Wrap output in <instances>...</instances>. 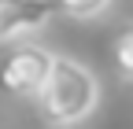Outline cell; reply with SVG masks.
Instances as JSON below:
<instances>
[{
  "label": "cell",
  "mask_w": 133,
  "mask_h": 129,
  "mask_svg": "<svg viewBox=\"0 0 133 129\" xmlns=\"http://www.w3.org/2000/svg\"><path fill=\"white\" fill-rule=\"evenodd\" d=\"M37 100H41V111L52 125H74V122H85L96 111L100 81L85 63L56 55V67H52V74H48Z\"/></svg>",
  "instance_id": "cell-1"
},
{
  "label": "cell",
  "mask_w": 133,
  "mask_h": 129,
  "mask_svg": "<svg viewBox=\"0 0 133 129\" xmlns=\"http://www.w3.org/2000/svg\"><path fill=\"white\" fill-rule=\"evenodd\" d=\"M56 67V55L41 44H19L0 63V89L8 96H41L48 74Z\"/></svg>",
  "instance_id": "cell-2"
},
{
  "label": "cell",
  "mask_w": 133,
  "mask_h": 129,
  "mask_svg": "<svg viewBox=\"0 0 133 129\" xmlns=\"http://www.w3.org/2000/svg\"><path fill=\"white\" fill-rule=\"evenodd\" d=\"M59 11V0H0V44L37 33Z\"/></svg>",
  "instance_id": "cell-3"
},
{
  "label": "cell",
  "mask_w": 133,
  "mask_h": 129,
  "mask_svg": "<svg viewBox=\"0 0 133 129\" xmlns=\"http://www.w3.org/2000/svg\"><path fill=\"white\" fill-rule=\"evenodd\" d=\"M111 55H115V67L126 81H133V26H126L111 44Z\"/></svg>",
  "instance_id": "cell-4"
},
{
  "label": "cell",
  "mask_w": 133,
  "mask_h": 129,
  "mask_svg": "<svg viewBox=\"0 0 133 129\" xmlns=\"http://www.w3.org/2000/svg\"><path fill=\"white\" fill-rule=\"evenodd\" d=\"M111 0H59L63 15H70V19H96V15L107 11Z\"/></svg>",
  "instance_id": "cell-5"
}]
</instances>
